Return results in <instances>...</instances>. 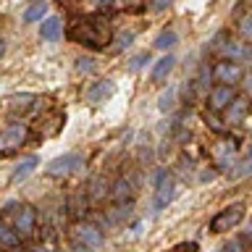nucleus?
I'll list each match as a JSON object with an SVG mask.
<instances>
[{
	"label": "nucleus",
	"mask_w": 252,
	"mask_h": 252,
	"mask_svg": "<svg viewBox=\"0 0 252 252\" xmlns=\"http://www.w3.org/2000/svg\"><path fill=\"white\" fill-rule=\"evenodd\" d=\"M239 66H231V63H220V66L216 68V76L220 79V82H226V84H231L234 79H239Z\"/></svg>",
	"instance_id": "nucleus-12"
},
{
	"label": "nucleus",
	"mask_w": 252,
	"mask_h": 252,
	"mask_svg": "<svg viewBox=\"0 0 252 252\" xmlns=\"http://www.w3.org/2000/svg\"><path fill=\"white\" fill-rule=\"evenodd\" d=\"M0 247H19V234L0 220Z\"/></svg>",
	"instance_id": "nucleus-13"
},
{
	"label": "nucleus",
	"mask_w": 252,
	"mask_h": 252,
	"mask_svg": "<svg viewBox=\"0 0 252 252\" xmlns=\"http://www.w3.org/2000/svg\"><path fill=\"white\" fill-rule=\"evenodd\" d=\"M173 63H176V61H173V55H163V58H160V61H158L155 66H153V71H150V76H153V82H163V79L171 74Z\"/></svg>",
	"instance_id": "nucleus-9"
},
{
	"label": "nucleus",
	"mask_w": 252,
	"mask_h": 252,
	"mask_svg": "<svg viewBox=\"0 0 252 252\" xmlns=\"http://www.w3.org/2000/svg\"><path fill=\"white\" fill-rule=\"evenodd\" d=\"M113 82L110 79H105V82H97L94 87H90V92H87V97H90L92 102H100V100H105V97H110L113 94Z\"/></svg>",
	"instance_id": "nucleus-10"
},
{
	"label": "nucleus",
	"mask_w": 252,
	"mask_h": 252,
	"mask_svg": "<svg viewBox=\"0 0 252 252\" xmlns=\"http://www.w3.org/2000/svg\"><path fill=\"white\" fill-rule=\"evenodd\" d=\"M250 171H252V160H247V163H242V165H239V171H234L231 176H234V179H239V176H247Z\"/></svg>",
	"instance_id": "nucleus-23"
},
{
	"label": "nucleus",
	"mask_w": 252,
	"mask_h": 252,
	"mask_svg": "<svg viewBox=\"0 0 252 252\" xmlns=\"http://www.w3.org/2000/svg\"><path fill=\"white\" fill-rule=\"evenodd\" d=\"M37 163H39V160H37V155H27V158H24V160H21L19 165H16V171H13L11 181H21V179H27L29 173L37 168Z\"/></svg>",
	"instance_id": "nucleus-11"
},
{
	"label": "nucleus",
	"mask_w": 252,
	"mask_h": 252,
	"mask_svg": "<svg viewBox=\"0 0 252 252\" xmlns=\"http://www.w3.org/2000/svg\"><path fill=\"white\" fill-rule=\"evenodd\" d=\"M147 61H150V55H147V53H142V55H137V58L131 61V71H139V68L145 66Z\"/></svg>",
	"instance_id": "nucleus-21"
},
{
	"label": "nucleus",
	"mask_w": 252,
	"mask_h": 252,
	"mask_svg": "<svg viewBox=\"0 0 252 252\" xmlns=\"http://www.w3.org/2000/svg\"><path fill=\"white\" fill-rule=\"evenodd\" d=\"M242 32H244V34H247V37L252 34V16H247V19L242 21Z\"/></svg>",
	"instance_id": "nucleus-26"
},
{
	"label": "nucleus",
	"mask_w": 252,
	"mask_h": 252,
	"mask_svg": "<svg viewBox=\"0 0 252 252\" xmlns=\"http://www.w3.org/2000/svg\"><path fill=\"white\" fill-rule=\"evenodd\" d=\"M173 97H176V87H171L168 92L160 94V105H158V108H160L163 113H165V110H171V108H173Z\"/></svg>",
	"instance_id": "nucleus-19"
},
{
	"label": "nucleus",
	"mask_w": 252,
	"mask_h": 252,
	"mask_svg": "<svg viewBox=\"0 0 252 252\" xmlns=\"http://www.w3.org/2000/svg\"><path fill=\"white\" fill-rule=\"evenodd\" d=\"M244 239H247L250 247H252V223H250V228H247V234H244Z\"/></svg>",
	"instance_id": "nucleus-27"
},
{
	"label": "nucleus",
	"mask_w": 252,
	"mask_h": 252,
	"mask_svg": "<svg viewBox=\"0 0 252 252\" xmlns=\"http://www.w3.org/2000/svg\"><path fill=\"white\" fill-rule=\"evenodd\" d=\"M92 247H87V244H76V252H90Z\"/></svg>",
	"instance_id": "nucleus-28"
},
{
	"label": "nucleus",
	"mask_w": 252,
	"mask_h": 252,
	"mask_svg": "<svg viewBox=\"0 0 252 252\" xmlns=\"http://www.w3.org/2000/svg\"><path fill=\"white\" fill-rule=\"evenodd\" d=\"M82 165H84V155L66 153V155H61V158H55V160L47 163V173H50V176H66L71 171H79Z\"/></svg>",
	"instance_id": "nucleus-3"
},
{
	"label": "nucleus",
	"mask_w": 252,
	"mask_h": 252,
	"mask_svg": "<svg viewBox=\"0 0 252 252\" xmlns=\"http://www.w3.org/2000/svg\"><path fill=\"white\" fill-rule=\"evenodd\" d=\"M242 218H244V205H242V202H234V205H228V208H223L216 218L210 220V231H213V234L231 231V228L239 223Z\"/></svg>",
	"instance_id": "nucleus-2"
},
{
	"label": "nucleus",
	"mask_w": 252,
	"mask_h": 252,
	"mask_svg": "<svg viewBox=\"0 0 252 252\" xmlns=\"http://www.w3.org/2000/svg\"><path fill=\"white\" fill-rule=\"evenodd\" d=\"M94 3H100V5H110L113 0H94Z\"/></svg>",
	"instance_id": "nucleus-29"
},
{
	"label": "nucleus",
	"mask_w": 252,
	"mask_h": 252,
	"mask_svg": "<svg viewBox=\"0 0 252 252\" xmlns=\"http://www.w3.org/2000/svg\"><path fill=\"white\" fill-rule=\"evenodd\" d=\"M79 236H82V242L87 244V247H97L100 239H102V234H100L94 226H84L82 231H79Z\"/></svg>",
	"instance_id": "nucleus-15"
},
{
	"label": "nucleus",
	"mask_w": 252,
	"mask_h": 252,
	"mask_svg": "<svg viewBox=\"0 0 252 252\" xmlns=\"http://www.w3.org/2000/svg\"><path fill=\"white\" fill-rule=\"evenodd\" d=\"M250 158H252V147H250Z\"/></svg>",
	"instance_id": "nucleus-32"
},
{
	"label": "nucleus",
	"mask_w": 252,
	"mask_h": 252,
	"mask_svg": "<svg viewBox=\"0 0 252 252\" xmlns=\"http://www.w3.org/2000/svg\"><path fill=\"white\" fill-rule=\"evenodd\" d=\"M173 197H176V184H173V179L168 173H160L158 176V189H155V210L168 208L173 202Z\"/></svg>",
	"instance_id": "nucleus-4"
},
{
	"label": "nucleus",
	"mask_w": 252,
	"mask_h": 252,
	"mask_svg": "<svg viewBox=\"0 0 252 252\" xmlns=\"http://www.w3.org/2000/svg\"><path fill=\"white\" fill-rule=\"evenodd\" d=\"M129 181H124V179H118L116 181V187H113V197H116V200H124V197L126 194H129Z\"/></svg>",
	"instance_id": "nucleus-20"
},
{
	"label": "nucleus",
	"mask_w": 252,
	"mask_h": 252,
	"mask_svg": "<svg viewBox=\"0 0 252 252\" xmlns=\"http://www.w3.org/2000/svg\"><path fill=\"white\" fill-rule=\"evenodd\" d=\"M68 39L76 45H84V47H92V50H105L113 39V29H110V21L105 16H84V19L74 21L68 27Z\"/></svg>",
	"instance_id": "nucleus-1"
},
{
	"label": "nucleus",
	"mask_w": 252,
	"mask_h": 252,
	"mask_svg": "<svg viewBox=\"0 0 252 252\" xmlns=\"http://www.w3.org/2000/svg\"><path fill=\"white\" fill-rule=\"evenodd\" d=\"M16 252H27V250H16Z\"/></svg>",
	"instance_id": "nucleus-31"
},
{
	"label": "nucleus",
	"mask_w": 252,
	"mask_h": 252,
	"mask_svg": "<svg viewBox=\"0 0 252 252\" xmlns=\"http://www.w3.org/2000/svg\"><path fill=\"white\" fill-rule=\"evenodd\" d=\"M0 250H3V247H0Z\"/></svg>",
	"instance_id": "nucleus-33"
},
{
	"label": "nucleus",
	"mask_w": 252,
	"mask_h": 252,
	"mask_svg": "<svg viewBox=\"0 0 252 252\" xmlns=\"http://www.w3.org/2000/svg\"><path fill=\"white\" fill-rule=\"evenodd\" d=\"M173 45H176V32H171V29L160 32V34L155 37V47H160V50H168Z\"/></svg>",
	"instance_id": "nucleus-16"
},
{
	"label": "nucleus",
	"mask_w": 252,
	"mask_h": 252,
	"mask_svg": "<svg viewBox=\"0 0 252 252\" xmlns=\"http://www.w3.org/2000/svg\"><path fill=\"white\" fill-rule=\"evenodd\" d=\"M3 53H5V42L0 39V55H3Z\"/></svg>",
	"instance_id": "nucleus-30"
},
{
	"label": "nucleus",
	"mask_w": 252,
	"mask_h": 252,
	"mask_svg": "<svg viewBox=\"0 0 252 252\" xmlns=\"http://www.w3.org/2000/svg\"><path fill=\"white\" fill-rule=\"evenodd\" d=\"M13 231L16 234H32L34 231V210L32 208H19L13 213Z\"/></svg>",
	"instance_id": "nucleus-5"
},
{
	"label": "nucleus",
	"mask_w": 252,
	"mask_h": 252,
	"mask_svg": "<svg viewBox=\"0 0 252 252\" xmlns=\"http://www.w3.org/2000/svg\"><path fill=\"white\" fill-rule=\"evenodd\" d=\"M231 100H234V90L228 84H220L210 92V108L213 110H220V108L231 105Z\"/></svg>",
	"instance_id": "nucleus-7"
},
{
	"label": "nucleus",
	"mask_w": 252,
	"mask_h": 252,
	"mask_svg": "<svg viewBox=\"0 0 252 252\" xmlns=\"http://www.w3.org/2000/svg\"><path fill=\"white\" fill-rule=\"evenodd\" d=\"M171 252H197V242H184L179 247H173Z\"/></svg>",
	"instance_id": "nucleus-22"
},
{
	"label": "nucleus",
	"mask_w": 252,
	"mask_h": 252,
	"mask_svg": "<svg viewBox=\"0 0 252 252\" xmlns=\"http://www.w3.org/2000/svg\"><path fill=\"white\" fill-rule=\"evenodd\" d=\"M165 5H171V0H150V11H163Z\"/></svg>",
	"instance_id": "nucleus-24"
},
{
	"label": "nucleus",
	"mask_w": 252,
	"mask_h": 252,
	"mask_svg": "<svg viewBox=\"0 0 252 252\" xmlns=\"http://www.w3.org/2000/svg\"><path fill=\"white\" fill-rule=\"evenodd\" d=\"M220 252H252V247H250L247 239H231V242L223 244V250H220Z\"/></svg>",
	"instance_id": "nucleus-18"
},
{
	"label": "nucleus",
	"mask_w": 252,
	"mask_h": 252,
	"mask_svg": "<svg viewBox=\"0 0 252 252\" xmlns=\"http://www.w3.org/2000/svg\"><path fill=\"white\" fill-rule=\"evenodd\" d=\"M63 34V24L61 19H55V16H50V19H45L42 21V27H39V37L47 39V42H55Z\"/></svg>",
	"instance_id": "nucleus-8"
},
{
	"label": "nucleus",
	"mask_w": 252,
	"mask_h": 252,
	"mask_svg": "<svg viewBox=\"0 0 252 252\" xmlns=\"http://www.w3.org/2000/svg\"><path fill=\"white\" fill-rule=\"evenodd\" d=\"M244 113H247V102L244 100H234L231 105H228V118H231V121H242Z\"/></svg>",
	"instance_id": "nucleus-17"
},
{
	"label": "nucleus",
	"mask_w": 252,
	"mask_h": 252,
	"mask_svg": "<svg viewBox=\"0 0 252 252\" xmlns=\"http://www.w3.org/2000/svg\"><path fill=\"white\" fill-rule=\"evenodd\" d=\"M24 137H27V129H24V124H11L5 126V131L0 134V145L3 147H19Z\"/></svg>",
	"instance_id": "nucleus-6"
},
{
	"label": "nucleus",
	"mask_w": 252,
	"mask_h": 252,
	"mask_svg": "<svg viewBox=\"0 0 252 252\" xmlns=\"http://www.w3.org/2000/svg\"><path fill=\"white\" fill-rule=\"evenodd\" d=\"M76 68L79 71H92V58H79L76 61Z\"/></svg>",
	"instance_id": "nucleus-25"
},
{
	"label": "nucleus",
	"mask_w": 252,
	"mask_h": 252,
	"mask_svg": "<svg viewBox=\"0 0 252 252\" xmlns=\"http://www.w3.org/2000/svg\"><path fill=\"white\" fill-rule=\"evenodd\" d=\"M45 13H47V3L45 0H37V3H32L27 11H24V21H39Z\"/></svg>",
	"instance_id": "nucleus-14"
}]
</instances>
